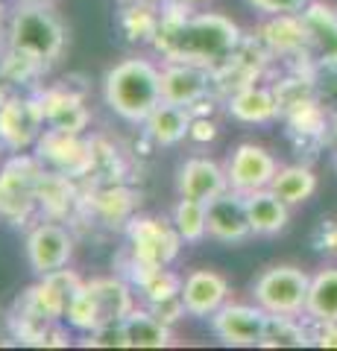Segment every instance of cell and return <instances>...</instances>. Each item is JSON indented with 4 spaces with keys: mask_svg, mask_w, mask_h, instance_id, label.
<instances>
[{
    "mask_svg": "<svg viewBox=\"0 0 337 351\" xmlns=\"http://www.w3.org/2000/svg\"><path fill=\"white\" fill-rule=\"evenodd\" d=\"M176 191L179 196L200 202H211L220 193L229 191V176H226V164H217L211 158H188L179 167L176 176Z\"/></svg>",
    "mask_w": 337,
    "mask_h": 351,
    "instance_id": "18",
    "label": "cell"
},
{
    "mask_svg": "<svg viewBox=\"0 0 337 351\" xmlns=\"http://www.w3.org/2000/svg\"><path fill=\"white\" fill-rule=\"evenodd\" d=\"M124 3H126V0H124Z\"/></svg>",
    "mask_w": 337,
    "mask_h": 351,
    "instance_id": "38",
    "label": "cell"
},
{
    "mask_svg": "<svg viewBox=\"0 0 337 351\" xmlns=\"http://www.w3.org/2000/svg\"><path fill=\"white\" fill-rule=\"evenodd\" d=\"M41 100V112H45V123L47 129L56 132H71V135H82L89 126V108H85L82 97L71 94L68 88H47L45 94H38Z\"/></svg>",
    "mask_w": 337,
    "mask_h": 351,
    "instance_id": "20",
    "label": "cell"
},
{
    "mask_svg": "<svg viewBox=\"0 0 337 351\" xmlns=\"http://www.w3.org/2000/svg\"><path fill=\"white\" fill-rule=\"evenodd\" d=\"M194 141H200V144H205V141H214L217 138V123L209 117H200V114H194V123H191V135Z\"/></svg>",
    "mask_w": 337,
    "mask_h": 351,
    "instance_id": "33",
    "label": "cell"
},
{
    "mask_svg": "<svg viewBox=\"0 0 337 351\" xmlns=\"http://www.w3.org/2000/svg\"><path fill=\"white\" fill-rule=\"evenodd\" d=\"M314 246L325 252V255L337 258V219H323L317 234H314Z\"/></svg>",
    "mask_w": 337,
    "mask_h": 351,
    "instance_id": "31",
    "label": "cell"
},
{
    "mask_svg": "<svg viewBox=\"0 0 337 351\" xmlns=\"http://www.w3.org/2000/svg\"><path fill=\"white\" fill-rule=\"evenodd\" d=\"M329 135L337 141V112H332V120H329Z\"/></svg>",
    "mask_w": 337,
    "mask_h": 351,
    "instance_id": "35",
    "label": "cell"
},
{
    "mask_svg": "<svg viewBox=\"0 0 337 351\" xmlns=\"http://www.w3.org/2000/svg\"><path fill=\"white\" fill-rule=\"evenodd\" d=\"M279 170L276 156L267 147L258 144H237L232 149L229 161H226V176H229V188L237 193H253V191H264L270 188L273 176Z\"/></svg>",
    "mask_w": 337,
    "mask_h": 351,
    "instance_id": "13",
    "label": "cell"
},
{
    "mask_svg": "<svg viewBox=\"0 0 337 351\" xmlns=\"http://www.w3.org/2000/svg\"><path fill=\"white\" fill-rule=\"evenodd\" d=\"M214 76L205 64L197 62H165L161 64V103L197 108L209 100Z\"/></svg>",
    "mask_w": 337,
    "mask_h": 351,
    "instance_id": "11",
    "label": "cell"
},
{
    "mask_svg": "<svg viewBox=\"0 0 337 351\" xmlns=\"http://www.w3.org/2000/svg\"><path fill=\"white\" fill-rule=\"evenodd\" d=\"M36 156L41 164H47L53 173H62V176H80L94 164L91 144H85L80 135L56 132V129L41 132V138L36 144Z\"/></svg>",
    "mask_w": 337,
    "mask_h": 351,
    "instance_id": "15",
    "label": "cell"
},
{
    "mask_svg": "<svg viewBox=\"0 0 337 351\" xmlns=\"http://www.w3.org/2000/svg\"><path fill=\"white\" fill-rule=\"evenodd\" d=\"M258 41L264 44L273 59L290 62L293 71L320 73V68L308 56V38H305V29H302L299 15H270V18H264V24H261V29H258Z\"/></svg>",
    "mask_w": 337,
    "mask_h": 351,
    "instance_id": "9",
    "label": "cell"
},
{
    "mask_svg": "<svg viewBox=\"0 0 337 351\" xmlns=\"http://www.w3.org/2000/svg\"><path fill=\"white\" fill-rule=\"evenodd\" d=\"M308 38V56L320 71H337V6L325 0H311L299 12Z\"/></svg>",
    "mask_w": 337,
    "mask_h": 351,
    "instance_id": "14",
    "label": "cell"
},
{
    "mask_svg": "<svg viewBox=\"0 0 337 351\" xmlns=\"http://www.w3.org/2000/svg\"><path fill=\"white\" fill-rule=\"evenodd\" d=\"M45 112H41L38 97H21L9 94L0 103V149L6 152H24L38 144L45 132Z\"/></svg>",
    "mask_w": 337,
    "mask_h": 351,
    "instance_id": "8",
    "label": "cell"
},
{
    "mask_svg": "<svg viewBox=\"0 0 337 351\" xmlns=\"http://www.w3.org/2000/svg\"><path fill=\"white\" fill-rule=\"evenodd\" d=\"M270 191H273L279 199H285L290 208L305 205L314 193H317V173H314L308 164H285L279 167L273 182H270Z\"/></svg>",
    "mask_w": 337,
    "mask_h": 351,
    "instance_id": "23",
    "label": "cell"
},
{
    "mask_svg": "<svg viewBox=\"0 0 337 351\" xmlns=\"http://www.w3.org/2000/svg\"><path fill=\"white\" fill-rule=\"evenodd\" d=\"M45 173V164L38 156H21L0 164V217L9 223H21L38 205V182Z\"/></svg>",
    "mask_w": 337,
    "mask_h": 351,
    "instance_id": "6",
    "label": "cell"
},
{
    "mask_svg": "<svg viewBox=\"0 0 337 351\" xmlns=\"http://www.w3.org/2000/svg\"><path fill=\"white\" fill-rule=\"evenodd\" d=\"M91 348H129V337H126V325L124 322H108L94 328L91 334H85V343Z\"/></svg>",
    "mask_w": 337,
    "mask_h": 351,
    "instance_id": "28",
    "label": "cell"
},
{
    "mask_svg": "<svg viewBox=\"0 0 337 351\" xmlns=\"http://www.w3.org/2000/svg\"><path fill=\"white\" fill-rule=\"evenodd\" d=\"M147 307H150V311H153V313H156V316H159V319L165 322V325L179 322L182 316L188 313V311H185V302H182V293H179V295H170V299L153 302V304H147Z\"/></svg>",
    "mask_w": 337,
    "mask_h": 351,
    "instance_id": "30",
    "label": "cell"
},
{
    "mask_svg": "<svg viewBox=\"0 0 337 351\" xmlns=\"http://www.w3.org/2000/svg\"><path fill=\"white\" fill-rule=\"evenodd\" d=\"M103 100L126 123L144 126L161 103V68L144 56H129L108 68L103 80Z\"/></svg>",
    "mask_w": 337,
    "mask_h": 351,
    "instance_id": "2",
    "label": "cell"
},
{
    "mask_svg": "<svg viewBox=\"0 0 337 351\" xmlns=\"http://www.w3.org/2000/svg\"><path fill=\"white\" fill-rule=\"evenodd\" d=\"M311 346L337 348V322H311Z\"/></svg>",
    "mask_w": 337,
    "mask_h": 351,
    "instance_id": "32",
    "label": "cell"
},
{
    "mask_svg": "<svg viewBox=\"0 0 337 351\" xmlns=\"http://www.w3.org/2000/svg\"><path fill=\"white\" fill-rule=\"evenodd\" d=\"M191 123H194V112L185 106H173V103H159L153 108V114L144 120V132L147 138L159 147H173L191 135Z\"/></svg>",
    "mask_w": 337,
    "mask_h": 351,
    "instance_id": "22",
    "label": "cell"
},
{
    "mask_svg": "<svg viewBox=\"0 0 337 351\" xmlns=\"http://www.w3.org/2000/svg\"><path fill=\"white\" fill-rule=\"evenodd\" d=\"M246 3L258 15L270 18V15H299V12H305V6L311 0H246Z\"/></svg>",
    "mask_w": 337,
    "mask_h": 351,
    "instance_id": "29",
    "label": "cell"
},
{
    "mask_svg": "<svg viewBox=\"0 0 337 351\" xmlns=\"http://www.w3.org/2000/svg\"><path fill=\"white\" fill-rule=\"evenodd\" d=\"M182 302L194 319H211L229 302V281L217 269H194L182 278Z\"/></svg>",
    "mask_w": 337,
    "mask_h": 351,
    "instance_id": "16",
    "label": "cell"
},
{
    "mask_svg": "<svg viewBox=\"0 0 337 351\" xmlns=\"http://www.w3.org/2000/svg\"><path fill=\"white\" fill-rule=\"evenodd\" d=\"M6 97H9V80L3 76V71H0V103H3Z\"/></svg>",
    "mask_w": 337,
    "mask_h": 351,
    "instance_id": "34",
    "label": "cell"
},
{
    "mask_svg": "<svg viewBox=\"0 0 337 351\" xmlns=\"http://www.w3.org/2000/svg\"><path fill=\"white\" fill-rule=\"evenodd\" d=\"M135 311L132 287L121 278H91L82 281L80 290L65 311V322L80 334H91L94 328L108 322H124Z\"/></svg>",
    "mask_w": 337,
    "mask_h": 351,
    "instance_id": "4",
    "label": "cell"
},
{
    "mask_svg": "<svg viewBox=\"0 0 337 351\" xmlns=\"http://www.w3.org/2000/svg\"><path fill=\"white\" fill-rule=\"evenodd\" d=\"M126 325V337H129V348H167L170 346V325H165L159 316L150 311H135L124 319Z\"/></svg>",
    "mask_w": 337,
    "mask_h": 351,
    "instance_id": "25",
    "label": "cell"
},
{
    "mask_svg": "<svg viewBox=\"0 0 337 351\" xmlns=\"http://www.w3.org/2000/svg\"><path fill=\"white\" fill-rule=\"evenodd\" d=\"M332 164H334V173H337V152H334V158H332Z\"/></svg>",
    "mask_w": 337,
    "mask_h": 351,
    "instance_id": "37",
    "label": "cell"
},
{
    "mask_svg": "<svg viewBox=\"0 0 337 351\" xmlns=\"http://www.w3.org/2000/svg\"><path fill=\"white\" fill-rule=\"evenodd\" d=\"M244 41L241 27L220 12H191L176 0L173 12H161L153 47L165 62H197L209 71L229 62Z\"/></svg>",
    "mask_w": 337,
    "mask_h": 351,
    "instance_id": "1",
    "label": "cell"
},
{
    "mask_svg": "<svg viewBox=\"0 0 337 351\" xmlns=\"http://www.w3.org/2000/svg\"><path fill=\"white\" fill-rule=\"evenodd\" d=\"M305 319L308 322H337V267H323L311 276Z\"/></svg>",
    "mask_w": 337,
    "mask_h": 351,
    "instance_id": "24",
    "label": "cell"
},
{
    "mask_svg": "<svg viewBox=\"0 0 337 351\" xmlns=\"http://www.w3.org/2000/svg\"><path fill=\"white\" fill-rule=\"evenodd\" d=\"M267 311L258 304H232L226 302L220 311L211 316V331L223 346L235 348H249L261 346L267 328Z\"/></svg>",
    "mask_w": 337,
    "mask_h": 351,
    "instance_id": "12",
    "label": "cell"
},
{
    "mask_svg": "<svg viewBox=\"0 0 337 351\" xmlns=\"http://www.w3.org/2000/svg\"><path fill=\"white\" fill-rule=\"evenodd\" d=\"M129 258L144 267H170L179 255L182 237L176 234L173 223L159 217H135L126 226Z\"/></svg>",
    "mask_w": 337,
    "mask_h": 351,
    "instance_id": "7",
    "label": "cell"
},
{
    "mask_svg": "<svg viewBox=\"0 0 337 351\" xmlns=\"http://www.w3.org/2000/svg\"><path fill=\"white\" fill-rule=\"evenodd\" d=\"M179 3H185V6H200V3H209V0H179Z\"/></svg>",
    "mask_w": 337,
    "mask_h": 351,
    "instance_id": "36",
    "label": "cell"
},
{
    "mask_svg": "<svg viewBox=\"0 0 337 351\" xmlns=\"http://www.w3.org/2000/svg\"><path fill=\"white\" fill-rule=\"evenodd\" d=\"M170 223L182 237V243H200V240L209 237V202L179 196V202L173 205Z\"/></svg>",
    "mask_w": 337,
    "mask_h": 351,
    "instance_id": "27",
    "label": "cell"
},
{
    "mask_svg": "<svg viewBox=\"0 0 337 351\" xmlns=\"http://www.w3.org/2000/svg\"><path fill=\"white\" fill-rule=\"evenodd\" d=\"M311 276L290 263L264 269L253 281V302L273 316H305Z\"/></svg>",
    "mask_w": 337,
    "mask_h": 351,
    "instance_id": "5",
    "label": "cell"
},
{
    "mask_svg": "<svg viewBox=\"0 0 337 351\" xmlns=\"http://www.w3.org/2000/svg\"><path fill=\"white\" fill-rule=\"evenodd\" d=\"M65 24L45 0H24L6 24V47L41 62L47 68L65 50Z\"/></svg>",
    "mask_w": 337,
    "mask_h": 351,
    "instance_id": "3",
    "label": "cell"
},
{
    "mask_svg": "<svg viewBox=\"0 0 337 351\" xmlns=\"http://www.w3.org/2000/svg\"><path fill=\"white\" fill-rule=\"evenodd\" d=\"M73 258V234L59 219H45L36 223L27 234V261L30 269L38 276H50L71 263Z\"/></svg>",
    "mask_w": 337,
    "mask_h": 351,
    "instance_id": "10",
    "label": "cell"
},
{
    "mask_svg": "<svg viewBox=\"0 0 337 351\" xmlns=\"http://www.w3.org/2000/svg\"><path fill=\"white\" fill-rule=\"evenodd\" d=\"M246 214H249L253 234L258 237H276L290 223V205L285 199H279L270 188L246 193Z\"/></svg>",
    "mask_w": 337,
    "mask_h": 351,
    "instance_id": "21",
    "label": "cell"
},
{
    "mask_svg": "<svg viewBox=\"0 0 337 351\" xmlns=\"http://www.w3.org/2000/svg\"><path fill=\"white\" fill-rule=\"evenodd\" d=\"M226 112H229V117L253 126L273 123V120L281 117L273 85H258V82L237 88L235 94L226 97Z\"/></svg>",
    "mask_w": 337,
    "mask_h": 351,
    "instance_id": "19",
    "label": "cell"
},
{
    "mask_svg": "<svg viewBox=\"0 0 337 351\" xmlns=\"http://www.w3.org/2000/svg\"><path fill=\"white\" fill-rule=\"evenodd\" d=\"M209 237L217 243H244L253 237V226H249L246 214V196L237 191H226L217 199L209 202Z\"/></svg>",
    "mask_w": 337,
    "mask_h": 351,
    "instance_id": "17",
    "label": "cell"
},
{
    "mask_svg": "<svg viewBox=\"0 0 337 351\" xmlns=\"http://www.w3.org/2000/svg\"><path fill=\"white\" fill-rule=\"evenodd\" d=\"M311 346V322L305 316H267L261 348H302Z\"/></svg>",
    "mask_w": 337,
    "mask_h": 351,
    "instance_id": "26",
    "label": "cell"
}]
</instances>
